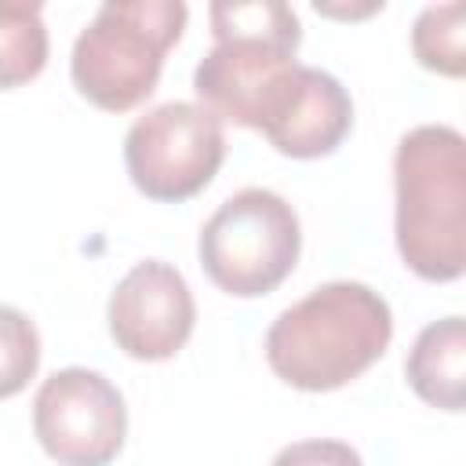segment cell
Returning a JSON list of instances; mask_svg holds the SVG:
<instances>
[{"label":"cell","mask_w":466,"mask_h":466,"mask_svg":"<svg viewBox=\"0 0 466 466\" xmlns=\"http://www.w3.org/2000/svg\"><path fill=\"white\" fill-rule=\"evenodd\" d=\"M390 339V302L360 280H331L269 324L266 360L280 382L302 393H328L360 379Z\"/></svg>","instance_id":"1"},{"label":"cell","mask_w":466,"mask_h":466,"mask_svg":"<svg viewBox=\"0 0 466 466\" xmlns=\"http://www.w3.org/2000/svg\"><path fill=\"white\" fill-rule=\"evenodd\" d=\"M397 251L422 280H459L466 269V142L448 124H419L393 153Z\"/></svg>","instance_id":"2"},{"label":"cell","mask_w":466,"mask_h":466,"mask_svg":"<svg viewBox=\"0 0 466 466\" xmlns=\"http://www.w3.org/2000/svg\"><path fill=\"white\" fill-rule=\"evenodd\" d=\"M186 22V0H102L73 40V87L106 113L142 106L157 91L164 55L182 40Z\"/></svg>","instance_id":"3"},{"label":"cell","mask_w":466,"mask_h":466,"mask_svg":"<svg viewBox=\"0 0 466 466\" xmlns=\"http://www.w3.org/2000/svg\"><path fill=\"white\" fill-rule=\"evenodd\" d=\"M299 251L302 229L295 208L262 186L226 197L197 240L208 280L233 299L269 295L295 269Z\"/></svg>","instance_id":"4"},{"label":"cell","mask_w":466,"mask_h":466,"mask_svg":"<svg viewBox=\"0 0 466 466\" xmlns=\"http://www.w3.org/2000/svg\"><path fill=\"white\" fill-rule=\"evenodd\" d=\"M226 157L222 120L200 102H160L124 135V167L135 189L160 204L197 197Z\"/></svg>","instance_id":"5"},{"label":"cell","mask_w":466,"mask_h":466,"mask_svg":"<svg viewBox=\"0 0 466 466\" xmlns=\"http://www.w3.org/2000/svg\"><path fill=\"white\" fill-rule=\"evenodd\" d=\"M33 433L55 462L102 466L124 448L127 408L106 375L62 368L47 375L33 397Z\"/></svg>","instance_id":"6"},{"label":"cell","mask_w":466,"mask_h":466,"mask_svg":"<svg viewBox=\"0 0 466 466\" xmlns=\"http://www.w3.org/2000/svg\"><path fill=\"white\" fill-rule=\"evenodd\" d=\"M251 127L262 131L277 153L313 160L335 153L339 142L350 135L353 102L331 73L288 62L266 87Z\"/></svg>","instance_id":"7"},{"label":"cell","mask_w":466,"mask_h":466,"mask_svg":"<svg viewBox=\"0 0 466 466\" xmlns=\"http://www.w3.org/2000/svg\"><path fill=\"white\" fill-rule=\"evenodd\" d=\"M116 350L135 360H171L193 335L197 306L186 277L160 258L135 262L106 306Z\"/></svg>","instance_id":"8"},{"label":"cell","mask_w":466,"mask_h":466,"mask_svg":"<svg viewBox=\"0 0 466 466\" xmlns=\"http://www.w3.org/2000/svg\"><path fill=\"white\" fill-rule=\"evenodd\" d=\"M408 386L441 411H462L466 400V324L462 317L433 320L419 331L408 360H404Z\"/></svg>","instance_id":"9"},{"label":"cell","mask_w":466,"mask_h":466,"mask_svg":"<svg viewBox=\"0 0 466 466\" xmlns=\"http://www.w3.org/2000/svg\"><path fill=\"white\" fill-rule=\"evenodd\" d=\"M208 25L215 44L266 47L280 55H295L302 44V25L288 0H208Z\"/></svg>","instance_id":"10"},{"label":"cell","mask_w":466,"mask_h":466,"mask_svg":"<svg viewBox=\"0 0 466 466\" xmlns=\"http://www.w3.org/2000/svg\"><path fill=\"white\" fill-rule=\"evenodd\" d=\"M466 4L448 0L426 7L411 25V51L422 69L441 76H462L466 69Z\"/></svg>","instance_id":"11"},{"label":"cell","mask_w":466,"mask_h":466,"mask_svg":"<svg viewBox=\"0 0 466 466\" xmlns=\"http://www.w3.org/2000/svg\"><path fill=\"white\" fill-rule=\"evenodd\" d=\"M47 51H51V40L40 15L4 11L0 15V91L22 87L33 76H40V69L47 66Z\"/></svg>","instance_id":"12"},{"label":"cell","mask_w":466,"mask_h":466,"mask_svg":"<svg viewBox=\"0 0 466 466\" xmlns=\"http://www.w3.org/2000/svg\"><path fill=\"white\" fill-rule=\"evenodd\" d=\"M36 368H40L36 324L22 309L0 302V400L22 393L36 375Z\"/></svg>","instance_id":"13"},{"label":"cell","mask_w":466,"mask_h":466,"mask_svg":"<svg viewBox=\"0 0 466 466\" xmlns=\"http://www.w3.org/2000/svg\"><path fill=\"white\" fill-rule=\"evenodd\" d=\"M309 4L317 15L331 22H368L386 7V0H309Z\"/></svg>","instance_id":"14"},{"label":"cell","mask_w":466,"mask_h":466,"mask_svg":"<svg viewBox=\"0 0 466 466\" xmlns=\"http://www.w3.org/2000/svg\"><path fill=\"white\" fill-rule=\"evenodd\" d=\"M44 0H0V15L4 11H15V15H40Z\"/></svg>","instance_id":"15"}]
</instances>
